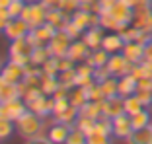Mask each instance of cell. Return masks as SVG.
Segmentation results:
<instances>
[{
    "mask_svg": "<svg viewBox=\"0 0 152 144\" xmlns=\"http://www.w3.org/2000/svg\"><path fill=\"white\" fill-rule=\"evenodd\" d=\"M47 22L51 25H55L57 29H64L66 23L70 22V14H66L64 10H49L47 12Z\"/></svg>",
    "mask_w": 152,
    "mask_h": 144,
    "instance_id": "cell-22",
    "label": "cell"
},
{
    "mask_svg": "<svg viewBox=\"0 0 152 144\" xmlns=\"http://www.w3.org/2000/svg\"><path fill=\"white\" fill-rule=\"evenodd\" d=\"M121 2H125L127 6H131L133 10H137V8H148L152 0H121Z\"/></svg>",
    "mask_w": 152,
    "mask_h": 144,
    "instance_id": "cell-46",
    "label": "cell"
},
{
    "mask_svg": "<svg viewBox=\"0 0 152 144\" xmlns=\"http://www.w3.org/2000/svg\"><path fill=\"white\" fill-rule=\"evenodd\" d=\"M80 115L90 117V119H96V121H98V119L103 115L102 101H86V103L80 107Z\"/></svg>",
    "mask_w": 152,
    "mask_h": 144,
    "instance_id": "cell-27",
    "label": "cell"
},
{
    "mask_svg": "<svg viewBox=\"0 0 152 144\" xmlns=\"http://www.w3.org/2000/svg\"><path fill=\"white\" fill-rule=\"evenodd\" d=\"M109 76H111V72L107 70V66H99V68H94V80L98 82V84H102L103 80H107Z\"/></svg>",
    "mask_w": 152,
    "mask_h": 144,
    "instance_id": "cell-42",
    "label": "cell"
},
{
    "mask_svg": "<svg viewBox=\"0 0 152 144\" xmlns=\"http://www.w3.org/2000/svg\"><path fill=\"white\" fill-rule=\"evenodd\" d=\"M78 115H80V109L76 107V105H68L64 111H61L58 115H55V121L57 123H64V125H74L76 123V119H78Z\"/></svg>",
    "mask_w": 152,
    "mask_h": 144,
    "instance_id": "cell-25",
    "label": "cell"
},
{
    "mask_svg": "<svg viewBox=\"0 0 152 144\" xmlns=\"http://www.w3.org/2000/svg\"><path fill=\"white\" fill-rule=\"evenodd\" d=\"M103 37H105V33H103V27H102V25L90 27V29H86V31L82 33V39H84V43H86V45H88L92 51L102 47Z\"/></svg>",
    "mask_w": 152,
    "mask_h": 144,
    "instance_id": "cell-18",
    "label": "cell"
},
{
    "mask_svg": "<svg viewBox=\"0 0 152 144\" xmlns=\"http://www.w3.org/2000/svg\"><path fill=\"white\" fill-rule=\"evenodd\" d=\"M31 31V27H29V23L26 22V20L22 18H10L8 25H6L4 29V35L8 37L10 41L14 39H22V37H27V33Z\"/></svg>",
    "mask_w": 152,
    "mask_h": 144,
    "instance_id": "cell-10",
    "label": "cell"
},
{
    "mask_svg": "<svg viewBox=\"0 0 152 144\" xmlns=\"http://www.w3.org/2000/svg\"><path fill=\"white\" fill-rule=\"evenodd\" d=\"M43 131H45V117L29 111V109L16 121V132L23 136L26 140L33 138V136H41Z\"/></svg>",
    "mask_w": 152,
    "mask_h": 144,
    "instance_id": "cell-1",
    "label": "cell"
},
{
    "mask_svg": "<svg viewBox=\"0 0 152 144\" xmlns=\"http://www.w3.org/2000/svg\"><path fill=\"white\" fill-rule=\"evenodd\" d=\"M0 76L4 78L6 82H10V84H20V82L23 80V76H26V70H23L22 64L14 63V60H8V63L2 66Z\"/></svg>",
    "mask_w": 152,
    "mask_h": 144,
    "instance_id": "cell-14",
    "label": "cell"
},
{
    "mask_svg": "<svg viewBox=\"0 0 152 144\" xmlns=\"http://www.w3.org/2000/svg\"><path fill=\"white\" fill-rule=\"evenodd\" d=\"M102 109H103V117H117L121 113H125V105H123V95H111V97H105L102 101Z\"/></svg>",
    "mask_w": 152,
    "mask_h": 144,
    "instance_id": "cell-13",
    "label": "cell"
},
{
    "mask_svg": "<svg viewBox=\"0 0 152 144\" xmlns=\"http://www.w3.org/2000/svg\"><path fill=\"white\" fill-rule=\"evenodd\" d=\"M68 94H70V90H68L66 86H58V90L53 94L55 99H63V97H68Z\"/></svg>",
    "mask_w": 152,
    "mask_h": 144,
    "instance_id": "cell-51",
    "label": "cell"
},
{
    "mask_svg": "<svg viewBox=\"0 0 152 144\" xmlns=\"http://www.w3.org/2000/svg\"><path fill=\"white\" fill-rule=\"evenodd\" d=\"M64 144H86V135L80 131V129L72 127L70 132H68V136H66V142H64Z\"/></svg>",
    "mask_w": 152,
    "mask_h": 144,
    "instance_id": "cell-38",
    "label": "cell"
},
{
    "mask_svg": "<svg viewBox=\"0 0 152 144\" xmlns=\"http://www.w3.org/2000/svg\"><path fill=\"white\" fill-rule=\"evenodd\" d=\"M47 12H49V10L45 8L41 2H29V4H26V8H23L20 18L26 20L31 29H35V27H41L47 22Z\"/></svg>",
    "mask_w": 152,
    "mask_h": 144,
    "instance_id": "cell-3",
    "label": "cell"
},
{
    "mask_svg": "<svg viewBox=\"0 0 152 144\" xmlns=\"http://www.w3.org/2000/svg\"><path fill=\"white\" fill-rule=\"evenodd\" d=\"M27 109L29 107H27L26 99L23 97H16V99H10V101H2V103H0V115L16 123Z\"/></svg>",
    "mask_w": 152,
    "mask_h": 144,
    "instance_id": "cell-5",
    "label": "cell"
},
{
    "mask_svg": "<svg viewBox=\"0 0 152 144\" xmlns=\"http://www.w3.org/2000/svg\"><path fill=\"white\" fill-rule=\"evenodd\" d=\"M125 142L127 144H152V125L144 127V129H134Z\"/></svg>",
    "mask_w": 152,
    "mask_h": 144,
    "instance_id": "cell-21",
    "label": "cell"
},
{
    "mask_svg": "<svg viewBox=\"0 0 152 144\" xmlns=\"http://www.w3.org/2000/svg\"><path fill=\"white\" fill-rule=\"evenodd\" d=\"M107 12L111 14V16L121 23V25H131V23H133L134 10L131 8V6H127L125 2H121V0H117L115 4H113L111 8L107 10ZM99 14H102V12H99Z\"/></svg>",
    "mask_w": 152,
    "mask_h": 144,
    "instance_id": "cell-12",
    "label": "cell"
},
{
    "mask_svg": "<svg viewBox=\"0 0 152 144\" xmlns=\"http://www.w3.org/2000/svg\"><path fill=\"white\" fill-rule=\"evenodd\" d=\"M26 8V0H12V4L8 6V14L10 18H20Z\"/></svg>",
    "mask_w": 152,
    "mask_h": 144,
    "instance_id": "cell-39",
    "label": "cell"
},
{
    "mask_svg": "<svg viewBox=\"0 0 152 144\" xmlns=\"http://www.w3.org/2000/svg\"><path fill=\"white\" fill-rule=\"evenodd\" d=\"M78 2H80V6H82V4H96L99 0H78Z\"/></svg>",
    "mask_w": 152,
    "mask_h": 144,
    "instance_id": "cell-54",
    "label": "cell"
},
{
    "mask_svg": "<svg viewBox=\"0 0 152 144\" xmlns=\"http://www.w3.org/2000/svg\"><path fill=\"white\" fill-rule=\"evenodd\" d=\"M58 86H61L58 76H49V74H43L41 76V90H43L45 95H53L58 90Z\"/></svg>",
    "mask_w": 152,
    "mask_h": 144,
    "instance_id": "cell-28",
    "label": "cell"
},
{
    "mask_svg": "<svg viewBox=\"0 0 152 144\" xmlns=\"http://www.w3.org/2000/svg\"><path fill=\"white\" fill-rule=\"evenodd\" d=\"M150 10H152V2H150Z\"/></svg>",
    "mask_w": 152,
    "mask_h": 144,
    "instance_id": "cell-56",
    "label": "cell"
},
{
    "mask_svg": "<svg viewBox=\"0 0 152 144\" xmlns=\"http://www.w3.org/2000/svg\"><path fill=\"white\" fill-rule=\"evenodd\" d=\"M51 57H53V55H51L49 47H37V49H33V53H31V63L37 64V66H43Z\"/></svg>",
    "mask_w": 152,
    "mask_h": 144,
    "instance_id": "cell-32",
    "label": "cell"
},
{
    "mask_svg": "<svg viewBox=\"0 0 152 144\" xmlns=\"http://www.w3.org/2000/svg\"><path fill=\"white\" fill-rule=\"evenodd\" d=\"M76 129H80L82 132H84L86 136L90 135V132L94 131V127H96V119H90V117H84V115H78V119H76L74 123Z\"/></svg>",
    "mask_w": 152,
    "mask_h": 144,
    "instance_id": "cell-36",
    "label": "cell"
},
{
    "mask_svg": "<svg viewBox=\"0 0 152 144\" xmlns=\"http://www.w3.org/2000/svg\"><path fill=\"white\" fill-rule=\"evenodd\" d=\"M58 29L55 25H51L49 22H45L41 27H35V29H31V31L27 33V41L33 45V49H37V47H47L49 45L51 37L57 33Z\"/></svg>",
    "mask_w": 152,
    "mask_h": 144,
    "instance_id": "cell-4",
    "label": "cell"
},
{
    "mask_svg": "<svg viewBox=\"0 0 152 144\" xmlns=\"http://www.w3.org/2000/svg\"><path fill=\"white\" fill-rule=\"evenodd\" d=\"M10 4H12V0H0V10H8Z\"/></svg>",
    "mask_w": 152,
    "mask_h": 144,
    "instance_id": "cell-53",
    "label": "cell"
},
{
    "mask_svg": "<svg viewBox=\"0 0 152 144\" xmlns=\"http://www.w3.org/2000/svg\"><path fill=\"white\" fill-rule=\"evenodd\" d=\"M8 22H10V14H8V10H0V31H4V29H6Z\"/></svg>",
    "mask_w": 152,
    "mask_h": 144,
    "instance_id": "cell-50",
    "label": "cell"
},
{
    "mask_svg": "<svg viewBox=\"0 0 152 144\" xmlns=\"http://www.w3.org/2000/svg\"><path fill=\"white\" fill-rule=\"evenodd\" d=\"M123 45H125V41H123L121 33H117V31L107 33V35L103 37V41H102V49H105L109 55H113V53H121Z\"/></svg>",
    "mask_w": 152,
    "mask_h": 144,
    "instance_id": "cell-20",
    "label": "cell"
},
{
    "mask_svg": "<svg viewBox=\"0 0 152 144\" xmlns=\"http://www.w3.org/2000/svg\"><path fill=\"white\" fill-rule=\"evenodd\" d=\"M70 105V101H68V97H63V99H55V109H53V117L55 115H58L61 111H64V109Z\"/></svg>",
    "mask_w": 152,
    "mask_h": 144,
    "instance_id": "cell-47",
    "label": "cell"
},
{
    "mask_svg": "<svg viewBox=\"0 0 152 144\" xmlns=\"http://www.w3.org/2000/svg\"><path fill=\"white\" fill-rule=\"evenodd\" d=\"M139 88V80L133 76V74H125V76L119 78V95L127 97V95L134 94Z\"/></svg>",
    "mask_w": 152,
    "mask_h": 144,
    "instance_id": "cell-24",
    "label": "cell"
},
{
    "mask_svg": "<svg viewBox=\"0 0 152 144\" xmlns=\"http://www.w3.org/2000/svg\"><path fill=\"white\" fill-rule=\"evenodd\" d=\"M16 132V123L0 115V140H8Z\"/></svg>",
    "mask_w": 152,
    "mask_h": 144,
    "instance_id": "cell-34",
    "label": "cell"
},
{
    "mask_svg": "<svg viewBox=\"0 0 152 144\" xmlns=\"http://www.w3.org/2000/svg\"><path fill=\"white\" fill-rule=\"evenodd\" d=\"M107 60H109V53L105 49H94L92 53L88 55V59H86V63L88 64H92L94 68H99V66H105L107 64Z\"/></svg>",
    "mask_w": 152,
    "mask_h": 144,
    "instance_id": "cell-26",
    "label": "cell"
},
{
    "mask_svg": "<svg viewBox=\"0 0 152 144\" xmlns=\"http://www.w3.org/2000/svg\"><path fill=\"white\" fill-rule=\"evenodd\" d=\"M134 94H137V97L140 99V103H142L144 107L152 105V90H137Z\"/></svg>",
    "mask_w": 152,
    "mask_h": 144,
    "instance_id": "cell-43",
    "label": "cell"
},
{
    "mask_svg": "<svg viewBox=\"0 0 152 144\" xmlns=\"http://www.w3.org/2000/svg\"><path fill=\"white\" fill-rule=\"evenodd\" d=\"M27 107H29V111L37 113L41 117H49V115H53V109H55V97L43 94L39 97H35L33 101H29Z\"/></svg>",
    "mask_w": 152,
    "mask_h": 144,
    "instance_id": "cell-11",
    "label": "cell"
},
{
    "mask_svg": "<svg viewBox=\"0 0 152 144\" xmlns=\"http://www.w3.org/2000/svg\"><path fill=\"white\" fill-rule=\"evenodd\" d=\"M26 144H53V142H51L49 136L41 135V136H33V138H27V140H26Z\"/></svg>",
    "mask_w": 152,
    "mask_h": 144,
    "instance_id": "cell-49",
    "label": "cell"
},
{
    "mask_svg": "<svg viewBox=\"0 0 152 144\" xmlns=\"http://www.w3.org/2000/svg\"><path fill=\"white\" fill-rule=\"evenodd\" d=\"M61 10H64L66 14H70V16H72L76 10H80V2H78V0H64Z\"/></svg>",
    "mask_w": 152,
    "mask_h": 144,
    "instance_id": "cell-45",
    "label": "cell"
},
{
    "mask_svg": "<svg viewBox=\"0 0 152 144\" xmlns=\"http://www.w3.org/2000/svg\"><path fill=\"white\" fill-rule=\"evenodd\" d=\"M99 86H102L105 97H111V95L119 94V78H117V76H109L107 80H103Z\"/></svg>",
    "mask_w": 152,
    "mask_h": 144,
    "instance_id": "cell-33",
    "label": "cell"
},
{
    "mask_svg": "<svg viewBox=\"0 0 152 144\" xmlns=\"http://www.w3.org/2000/svg\"><path fill=\"white\" fill-rule=\"evenodd\" d=\"M144 60H152V39L144 45Z\"/></svg>",
    "mask_w": 152,
    "mask_h": 144,
    "instance_id": "cell-52",
    "label": "cell"
},
{
    "mask_svg": "<svg viewBox=\"0 0 152 144\" xmlns=\"http://www.w3.org/2000/svg\"><path fill=\"white\" fill-rule=\"evenodd\" d=\"M70 43H72V39L66 35V31L58 29V31L51 37V41H49V45H47V47H49V51H51L53 57H66Z\"/></svg>",
    "mask_w": 152,
    "mask_h": 144,
    "instance_id": "cell-8",
    "label": "cell"
},
{
    "mask_svg": "<svg viewBox=\"0 0 152 144\" xmlns=\"http://www.w3.org/2000/svg\"><path fill=\"white\" fill-rule=\"evenodd\" d=\"M105 66H107V70L111 72V76L121 78V76H125V74H131V70H133L134 64L131 63L123 53H113V55H109V60H107Z\"/></svg>",
    "mask_w": 152,
    "mask_h": 144,
    "instance_id": "cell-6",
    "label": "cell"
},
{
    "mask_svg": "<svg viewBox=\"0 0 152 144\" xmlns=\"http://www.w3.org/2000/svg\"><path fill=\"white\" fill-rule=\"evenodd\" d=\"M70 22L74 23L78 29L86 31V29H90V27L99 25V14L98 12H86V10H76V12L70 16Z\"/></svg>",
    "mask_w": 152,
    "mask_h": 144,
    "instance_id": "cell-7",
    "label": "cell"
},
{
    "mask_svg": "<svg viewBox=\"0 0 152 144\" xmlns=\"http://www.w3.org/2000/svg\"><path fill=\"white\" fill-rule=\"evenodd\" d=\"M121 53L125 55L133 64H139V63L144 60V45H142V43H137V41H129V43H125L123 49H121Z\"/></svg>",
    "mask_w": 152,
    "mask_h": 144,
    "instance_id": "cell-17",
    "label": "cell"
},
{
    "mask_svg": "<svg viewBox=\"0 0 152 144\" xmlns=\"http://www.w3.org/2000/svg\"><path fill=\"white\" fill-rule=\"evenodd\" d=\"M131 25L139 27L146 33H152V10L150 6L148 8H137L134 10V18H133V23Z\"/></svg>",
    "mask_w": 152,
    "mask_h": 144,
    "instance_id": "cell-15",
    "label": "cell"
},
{
    "mask_svg": "<svg viewBox=\"0 0 152 144\" xmlns=\"http://www.w3.org/2000/svg\"><path fill=\"white\" fill-rule=\"evenodd\" d=\"M31 53H33V45L27 41V37L14 39L12 45H10V60L22 64V66H27L31 63Z\"/></svg>",
    "mask_w": 152,
    "mask_h": 144,
    "instance_id": "cell-2",
    "label": "cell"
},
{
    "mask_svg": "<svg viewBox=\"0 0 152 144\" xmlns=\"http://www.w3.org/2000/svg\"><path fill=\"white\" fill-rule=\"evenodd\" d=\"M63 31H66V35L70 37L72 41H74V39H80V37H82V33H84L82 29H78V27H76L72 22H68V23H66V27H64Z\"/></svg>",
    "mask_w": 152,
    "mask_h": 144,
    "instance_id": "cell-44",
    "label": "cell"
},
{
    "mask_svg": "<svg viewBox=\"0 0 152 144\" xmlns=\"http://www.w3.org/2000/svg\"><path fill=\"white\" fill-rule=\"evenodd\" d=\"M123 105H125V113L127 115H134L144 109V105L140 103V99L137 97V94H131L127 97H123Z\"/></svg>",
    "mask_w": 152,
    "mask_h": 144,
    "instance_id": "cell-30",
    "label": "cell"
},
{
    "mask_svg": "<svg viewBox=\"0 0 152 144\" xmlns=\"http://www.w3.org/2000/svg\"><path fill=\"white\" fill-rule=\"evenodd\" d=\"M131 123H133V129H144V127L152 125L150 111L144 107L142 111H139V113H134V115H131Z\"/></svg>",
    "mask_w": 152,
    "mask_h": 144,
    "instance_id": "cell-29",
    "label": "cell"
},
{
    "mask_svg": "<svg viewBox=\"0 0 152 144\" xmlns=\"http://www.w3.org/2000/svg\"><path fill=\"white\" fill-rule=\"evenodd\" d=\"M43 74H49V76H57L58 74V64H57V57H51L47 63L43 64Z\"/></svg>",
    "mask_w": 152,
    "mask_h": 144,
    "instance_id": "cell-41",
    "label": "cell"
},
{
    "mask_svg": "<svg viewBox=\"0 0 152 144\" xmlns=\"http://www.w3.org/2000/svg\"><path fill=\"white\" fill-rule=\"evenodd\" d=\"M68 101H70L72 105H76V107L80 109L82 105L88 101V94H86L84 88H80V86H74L70 90V94H68Z\"/></svg>",
    "mask_w": 152,
    "mask_h": 144,
    "instance_id": "cell-31",
    "label": "cell"
},
{
    "mask_svg": "<svg viewBox=\"0 0 152 144\" xmlns=\"http://www.w3.org/2000/svg\"><path fill=\"white\" fill-rule=\"evenodd\" d=\"M39 2L47 10H61V8H63V2H64V0H39Z\"/></svg>",
    "mask_w": 152,
    "mask_h": 144,
    "instance_id": "cell-48",
    "label": "cell"
},
{
    "mask_svg": "<svg viewBox=\"0 0 152 144\" xmlns=\"http://www.w3.org/2000/svg\"><path fill=\"white\" fill-rule=\"evenodd\" d=\"M72 127H74V125H64V123H57V121H55V125L49 129L47 136L51 138V142H53V144H64Z\"/></svg>",
    "mask_w": 152,
    "mask_h": 144,
    "instance_id": "cell-19",
    "label": "cell"
},
{
    "mask_svg": "<svg viewBox=\"0 0 152 144\" xmlns=\"http://www.w3.org/2000/svg\"><path fill=\"white\" fill-rule=\"evenodd\" d=\"M58 76V82H61V86H66L68 90H72L76 86V68H70V70H63L57 74Z\"/></svg>",
    "mask_w": 152,
    "mask_h": 144,
    "instance_id": "cell-35",
    "label": "cell"
},
{
    "mask_svg": "<svg viewBox=\"0 0 152 144\" xmlns=\"http://www.w3.org/2000/svg\"><path fill=\"white\" fill-rule=\"evenodd\" d=\"M0 72H2V60H0Z\"/></svg>",
    "mask_w": 152,
    "mask_h": 144,
    "instance_id": "cell-55",
    "label": "cell"
},
{
    "mask_svg": "<svg viewBox=\"0 0 152 144\" xmlns=\"http://www.w3.org/2000/svg\"><path fill=\"white\" fill-rule=\"evenodd\" d=\"M86 94H88V101H103L105 99V94H103L102 86L96 82L94 86H90V88H84Z\"/></svg>",
    "mask_w": 152,
    "mask_h": 144,
    "instance_id": "cell-37",
    "label": "cell"
},
{
    "mask_svg": "<svg viewBox=\"0 0 152 144\" xmlns=\"http://www.w3.org/2000/svg\"><path fill=\"white\" fill-rule=\"evenodd\" d=\"M111 125H113V136L121 140H127L131 136V132L134 131L133 123H131V115H127V113H121V115L113 117Z\"/></svg>",
    "mask_w": 152,
    "mask_h": 144,
    "instance_id": "cell-9",
    "label": "cell"
},
{
    "mask_svg": "<svg viewBox=\"0 0 152 144\" xmlns=\"http://www.w3.org/2000/svg\"><path fill=\"white\" fill-rule=\"evenodd\" d=\"M90 53H92V49L84 43V39H74L70 43V47H68L66 57H68V59H72L74 63H82V60L88 59Z\"/></svg>",
    "mask_w": 152,
    "mask_h": 144,
    "instance_id": "cell-16",
    "label": "cell"
},
{
    "mask_svg": "<svg viewBox=\"0 0 152 144\" xmlns=\"http://www.w3.org/2000/svg\"><path fill=\"white\" fill-rule=\"evenodd\" d=\"M16 97H22L20 90H18V84H10V82H6L4 78L0 76V103L16 99Z\"/></svg>",
    "mask_w": 152,
    "mask_h": 144,
    "instance_id": "cell-23",
    "label": "cell"
},
{
    "mask_svg": "<svg viewBox=\"0 0 152 144\" xmlns=\"http://www.w3.org/2000/svg\"><path fill=\"white\" fill-rule=\"evenodd\" d=\"M86 144H111V136L99 135V132H92L86 136Z\"/></svg>",
    "mask_w": 152,
    "mask_h": 144,
    "instance_id": "cell-40",
    "label": "cell"
}]
</instances>
